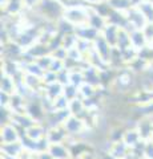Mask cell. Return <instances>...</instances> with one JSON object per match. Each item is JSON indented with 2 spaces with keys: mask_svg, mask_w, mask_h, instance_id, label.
<instances>
[{
  "mask_svg": "<svg viewBox=\"0 0 153 159\" xmlns=\"http://www.w3.org/2000/svg\"><path fill=\"white\" fill-rule=\"evenodd\" d=\"M36 158H37V155L35 157V154H33L32 151H29V150H27V148L23 147L13 159H36Z\"/></svg>",
  "mask_w": 153,
  "mask_h": 159,
  "instance_id": "2",
  "label": "cell"
},
{
  "mask_svg": "<svg viewBox=\"0 0 153 159\" xmlns=\"http://www.w3.org/2000/svg\"><path fill=\"white\" fill-rule=\"evenodd\" d=\"M47 152L55 159H69L71 158V151L64 147L61 143H49Z\"/></svg>",
  "mask_w": 153,
  "mask_h": 159,
  "instance_id": "1",
  "label": "cell"
}]
</instances>
